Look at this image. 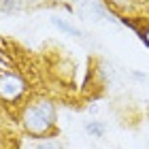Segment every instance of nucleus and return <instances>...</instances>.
Wrapping results in <instances>:
<instances>
[{"label": "nucleus", "mask_w": 149, "mask_h": 149, "mask_svg": "<svg viewBox=\"0 0 149 149\" xmlns=\"http://www.w3.org/2000/svg\"><path fill=\"white\" fill-rule=\"evenodd\" d=\"M56 124V109L49 100H36L24 111V126L34 136L47 134Z\"/></svg>", "instance_id": "1"}, {"label": "nucleus", "mask_w": 149, "mask_h": 149, "mask_svg": "<svg viewBox=\"0 0 149 149\" xmlns=\"http://www.w3.org/2000/svg\"><path fill=\"white\" fill-rule=\"evenodd\" d=\"M24 94H26V81L9 64V60H4V56L0 53V98L4 102H17Z\"/></svg>", "instance_id": "2"}, {"label": "nucleus", "mask_w": 149, "mask_h": 149, "mask_svg": "<svg viewBox=\"0 0 149 149\" xmlns=\"http://www.w3.org/2000/svg\"><path fill=\"white\" fill-rule=\"evenodd\" d=\"M85 130L92 134V136H96V139H100L104 134V124H100V121H87L85 124Z\"/></svg>", "instance_id": "3"}, {"label": "nucleus", "mask_w": 149, "mask_h": 149, "mask_svg": "<svg viewBox=\"0 0 149 149\" xmlns=\"http://www.w3.org/2000/svg\"><path fill=\"white\" fill-rule=\"evenodd\" d=\"M51 22H53V26H58V28L60 30H64V32H68V34H74V36H81V32L77 30V28H74V26H70V24H66L64 22V19H51Z\"/></svg>", "instance_id": "4"}, {"label": "nucleus", "mask_w": 149, "mask_h": 149, "mask_svg": "<svg viewBox=\"0 0 149 149\" xmlns=\"http://www.w3.org/2000/svg\"><path fill=\"white\" fill-rule=\"evenodd\" d=\"M24 6L22 0H0V9L2 11H19Z\"/></svg>", "instance_id": "5"}, {"label": "nucleus", "mask_w": 149, "mask_h": 149, "mask_svg": "<svg viewBox=\"0 0 149 149\" xmlns=\"http://www.w3.org/2000/svg\"><path fill=\"white\" fill-rule=\"evenodd\" d=\"M36 149H64L62 145L58 143V141H43V143H38Z\"/></svg>", "instance_id": "6"}, {"label": "nucleus", "mask_w": 149, "mask_h": 149, "mask_svg": "<svg viewBox=\"0 0 149 149\" xmlns=\"http://www.w3.org/2000/svg\"><path fill=\"white\" fill-rule=\"evenodd\" d=\"M143 38H145V43L149 45V30H145V34H143Z\"/></svg>", "instance_id": "7"}]
</instances>
